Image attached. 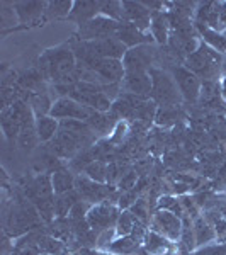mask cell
<instances>
[{"mask_svg": "<svg viewBox=\"0 0 226 255\" xmlns=\"http://www.w3.org/2000/svg\"><path fill=\"white\" fill-rule=\"evenodd\" d=\"M119 215H121V208L113 203H99L90 208L87 221L90 228L97 233H102L109 228H116Z\"/></svg>", "mask_w": 226, "mask_h": 255, "instance_id": "obj_7", "label": "cell"}, {"mask_svg": "<svg viewBox=\"0 0 226 255\" xmlns=\"http://www.w3.org/2000/svg\"><path fill=\"white\" fill-rule=\"evenodd\" d=\"M180 244H182L184 250L187 254L194 252L197 249L196 244V233H194V225H192V218L184 216L182 218V235H180Z\"/></svg>", "mask_w": 226, "mask_h": 255, "instance_id": "obj_29", "label": "cell"}, {"mask_svg": "<svg viewBox=\"0 0 226 255\" xmlns=\"http://www.w3.org/2000/svg\"><path fill=\"white\" fill-rule=\"evenodd\" d=\"M39 255H48V254H39Z\"/></svg>", "mask_w": 226, "mask_h": 255, "instance_id": "obj_43", "label": "cell"}, {"mask_svg": "<svg viewBox=\"0 0 226 255\" xmlns=\"http://www.w3.org/2000/svg\"><path fill=\"white\" fill-rule=\"evenodd\" d=\"M150 34L155 39V43L160 46L168 44V38H170V24H168L167 10L153 12L151 14V24H150Z\"/></svg>", "mask_w": 226, "mask_h": 255, "instance_id": "obj_18", "label": "cell"}, {"mask_svg": "<svg viewBox=\"0 0 226 255\" xmlns=\"http://www.w3.org/2000/svg\"><path fill=\"white\" fill-rule=\"evenodd\" d=\"M38 70L49 85L75 84L77 58L70 44L49 48L39 56Z\"/></svg>", "mask_w": 226, "mask_h": 255, "instance_id": "obj_1", "label": "cell"}, {"mask_svg": "<svg viewBox=\"0 0 226 255\" xmlns=\"http://www.w3.org/2000/svg\"><path fill=\"white\" fill-rule=\"evenodd\" d=\"M60 131V121L53 116H39L36 118V133L41 143H49Z\"/></svg>", "mask_w": 226, "mask_h": 255, "instance_id": "obj_21", "label": "cell"}, {"mask_svg": "<svg viewBox=\"0 0 226 255\" xmlns=\"http://www.w3.org/2000/svg\"><path fill=\"white\" fill-rule=\"evenodd\" d=\"M170 244L172 242L168 240V238L160 235V233H157V232H153V230H148L145 242H143V247H145L146 252L151 254V255H163V254L168 252Z\"/></svg>", "mask_w": 226, "mask_h": 255, "instance_id": "obj_23", "label": "cell"}, {"mask_svg": "<svg viewBox=\"0 0 226 255\" xmlns=\"http://www.w3.org/2000/svg\"><path fill=\"white\" fill-rule=\"evenodd\" d=\"M157 56L158 49L155 48V44H143L128 49L122 58V65L126 72H150L151 68H155Z\"/></svg>", "mask_w": 226, "mask_h": 255, "instance_id": "obj_5", "label": "cell"}, {"mask_svg": "<svg viewBox=\"0 0 226 255\" xmlns=\"http://www.w3.org/2000/svg\"><path fill=\"white\" fill-rule=\"evenodd\" d=\"M194 255H226V245H206L196 250Z\"/></svg>", "mask_w": 226, "mask_h": 255, "instance_id": "obj_40", "label": "cell"}, {"mask_svg": "<svg viewBox=\"0 0 226 255\" xmlns=\"http://www.w3.org/2000/svg\"><path fill=\"white\" fill-rule=\"evenodd\" d=\"M139 242L134 240L133 237L128 235V237H117L116 240L113 242L106 252L109 254H114V255H131L134 254L136 250L139 249Z\"/></svg>", "mask_w": 226, "mask_h": 255, "instance_id": "obj_27", "label": "cell"}, {"mask_svg": "<svg viewBox=\"0 0 226 255\" xmlns=\"http://www.w3.org/2000/svg\"><path fill=\"white\" fill-rule=\"evenodd\" d=\"M82 199L79 191L73 189L70 192H65L61 196H55V215L56 218H68L72 208Z\"/></svg>", "mask_w": 226, "mask_h": 255, "instance_id": "obj_24", "label": "cell"}, {"mask_svg": "<svg viewBox=\"0 0 226 255\" xmlns=\"http://www.w3.org/2000/svg\"><path fill=\"white\" fill-rule=\"evenodd\" d=\"M17 87H20L26 92L36 94V92H48L49 85L48 82L43 79L41 72L38 68H31L27 72H22L17 79Z\"/></svg>", "mask_w": 226, "mask_h": 255, "instance_id": "obj_19", "label": "cell"}, {"mask_svg": "<svg viewBox=\"0 0 226 255\" xmlns=\"http://www.w3.org/2000/svg\"><path fill=\"white\" fill-rule=\"evenodd\" d=\"M15 14H17V22L22 27H31V26H38V24L44 20L46 15V7L48 2H12Z\"/></svg>", "mask_w": 226, "mask_h": 255, "instance_id": "obj_11", "label": "cell"}, {"mask_svg": "<svg viewBox=\"0 0 226 255\" xmlns=\"http://www.w3.org/2000/svg\"><path fill=\"white\" fill-rule=\"evenodd\" d=\"M122 92L150 99L151 97V77L150 72H126L121 82Z\"/></svg>", "mask_w": 226, "mask_h": 255, "instance_id": "obj_13", "label": "cell"}, {"mask_svg": "<svg viewBox=\"0 0 226 255\" xmlns=\"http://www.w3.org/2000/svg\"><path fill=\"white\" fill-rule=\"evenodd\" d=\"M0 125H2L3 136L9 139V141H17V138L22 129H20L19 123L15 121V118L12 116L9 109L2 111V114H0Z\"/></svg>", "mask_w": 226, "mask_h": 255, "instance_id": "obj_28", "label": "cell"}, {"mask_svg": "<svg viewBox=\"0 0 226 255\" xmlns=\"http://www.w3.org/2000/svg\"><path fill=\"white\" fill-rule=\"evenodd\" d=\"M94 111L82 106L72 97H58L51 108L49 116H53L58 121H65V119H75V121H87L92 116Z\"/></svg>", "mask_w": 226, "mask_h": 255, "instance_id": "obj_9", "label": "cell"}, {"mask_svg": "<svg viewBox=\"0 0 226 255\" xmlns=\"http://www.w3.org/2000/svg\"><path fill=\"white\" fill-rule=\"evenodd\" d=\"M102 2H92V0H75L73 9L70 12L68 20L75 22L77 26H84L85 22L101 15Z\"/></svg>", "mask_w": 226, "mask_h": 255, "instance_id": "obj_16", "label": "cell"}, {"mask_svg": "<svg viewBox=\"0 0 226 255\" xmlns=\"http://www.w3.org/2000/svg\"><path fill=\"white\" fill-rule=\"evenodd\" d=\"M129 211L136 216L138 221H141V223H145V225L148 223V209H146V203L143 199H138L136 203L129 208Z\"/></svg>", "mask_w": 226, "mask_h": 255, "instance_id": "obj_39", "label": "cell"}, {"mask_svg": "<svg viewBox=\"0 0 226 255\" xmlns=\"http://www.w3.org/2000/svg\"><path fill=\"white\" fill-rule=\"evenodd\" d=\"M113 237H117V233H116V228H109V230H106V232H102V233H99V238H97V247L96 249L97 250H108V247L113 244Z\"/></svg>", "mask_w": 226, "mask_h": 255, "instance_id": "obj_38", "label": "cell"}, {"mask_svg": "<svg viewBox=\"0 0 226 255\" xmlns=\"http://www.w3.org/2000/svg\"><path fill=\"white\" fill-rule=\"evenodd\" d=\"M192 225H194V233H196V244L197 247H206V244L213 242L216 238L215 228L204 220V216H197L196 220H192Z\"/></svg>", "mask_w": 226, "mask_h": 255, "instance_id": "obj_25", "label": "cell"}, {"mask_svg": "<svg viewBox=\"0 0 226 255\" xmlns=\"http://www.w3.org/2000/svg\"><path fill=\"white\" fill-rule=\"evenodd\" d=\"M121 22H131L143 32H150L151 12L146 9L143 2H122Z\"/></svg>", "mask_w": 226, "mask_h": 255, "instance_id": "obj_14", "label": "cell"}, {"mask_svg": "<svg viewBox=\"0 0 226 255\" xmlns=\"http://www.w3.org/2000/svg\"><path fill=\"white\" fill-rule=\"evenodd\" d=\"M211 187H213V191H216V192L226 191V160L218 167V172L211 182Z\"/></svg>", "mask_w": 226, "mask_h": 255, "instance_id": "obj_36", "label": "cell"}, {"mask_svg": "<svg viewBox=\"0 0 226 255\" xmlns=\"http://www.w3.org/2000/svg\"><path fill=\"white\" fill-rule=\"evenodd\" d=\"M119 22L113 20L106 15H97L92 20L85 22L84 26H79V29L73 34V39L79 41H101V39H108L114 38L117 32Z\"/></svg>", "mask_w": 226, "mask_h": 255, "instance_id": "obj_4", "label": "cell"}, {"mask_svg": "<svg viewBox=\"0 0 226 255\" xmlns=\"http://www.w3.org/2000/svg\"><path fill=\"white\" fill-rule=\"evenodd\" d=\"M221 94H223V97L226 99V77H225L223 84H221Z\"/></svg>", "mask_w": 226, "mask_h": 255, "instance_id": "obj_42", "label": "cell"}, {"mask_svg": "<svg viewBox=\"0 0 226 255\" xmlns=\"http://www.w3.org/2000/svg\"><path fill=\"white\" fill-rule=\"evenodd\" d=\"M116 38L128 49L143 46V44H155V39L151 38L150 32H143L131 22H119Z\"/></svg>", "mask_w": 226, "mask_h": 255, "instance_id": "obj_15", "label": "cell"}, {"mask_svg": "<svg viewBox=\"0 0 226 255\" xmlns=\"http://www.w3.org/2000/svg\"><path fill=\"white\" fill-rule=\"evenodd\" d=\"M17 143L22 150H32L34 146H38L39 138H38V133H36V128L34 129H24L20 131L19 138H17Z\"/></svg>", "mask_w": 226, "mask_h": 255, "instance_id": "obj_34", "label": "cell"}, {"mask_svg": "<svg viewBox=\"0 0 226 255\" xmlns=\"http://www.w3.org/2000/svg\"><path fill=\"white\" fill-rule=\"evenodd\" d=\"M94 204H90L87 203V201H84V199H80L79 203L75 204V206L72 208V211H70V215H68V220H72V221H77V220H85L89 215V211H90V208H92Z\"/></svg>", "mask_w": 226, "mask_h": 255, "instance_id": "obj_35", "label": "cell"}, {"mask_svg": "<svg viewBox=\"0 0 226 255\" xmlns=\"http://www.w3.org/2000/svg\"><path fill=\"white\" fill-rule=\"evenodd\" d=\"M151 230L168 238L170 242H177L182 235V218L165 209H157V213L151 218Z\"/></svg>", "mask_w": 226, "mask_h": 255, "instance_id": "obj_10", "label": "cell"}, {"mask_svg": "<svg viewBox=\"0 0 226 255\" xmlns=\"http://www.w3.org/2000/svg\"><path fill=\"white\" fill-rule=\"evenodd\" d=\"M101 14L106 15V17L117 20L121 22L122 20V2H116V0H108V2H102L101 7Z\"/></svg>", "mask_w": 226, "mask_h": 255, "instance_id": "obj_33", "label": "cell"}, {"mask_svg": "<svg viewBox=\"0 0 226 255\" xmlns=\"http://www.w3.org/2000/svg\"><path fill=\"white\" fill-rule=\"evenodd\" d=\"M75 179L77 175H73L70 170L65 168H58V170L51 172V184H53V191L55 196H61L65 192H70L75 189Z\"/></svg>", "mask_w": 226, "mask_h": 255, "instance_id": "obj_22", "label": "cell"}, {"mask_svg": "<svg viewBox=\"0 0 226 255\" xmlns=\"http://www.w3.org/2000/svg\"><path fill=\"white\" fill-rule=\"evenodd\" d=\"M75 189L79 191L82 199L87 201L90 204L109 203V197H113L114 192H116V186L99 184L96 180L89 179L87 175H77Z\"/></svg>", "mask_w": 226, "mask_h": 255, "instance_id": "obj_6", "label": "cell"}, {"mask_svg": "<svg viewBox=\"0 0 226 255\" xmlns=\"http://www.w3.org/2000/svg\"><path fill=\"white\" fill-rule=\"evenodd\" d=\"M158 209H165V211H170L174 215H177L179 218H184L186 216V211H184V206L180 203V197H175V196H162L158 199V204H157Z\"/></svg>", "mask_w": 226, "mask_h": 255, "instance_id": "obj_31", "label": "cell"}, {"mask_svg": "<svg viewBox=\"0 0 226 255\" xmlns=\"http://www.w3.org/2000/svg\"><path fill=\"white\" fill-rule=\"evenodd\" d=\"M223 65V53L213 49L206 43H203V41H201L197 51L192 53L191 56H187L186 61H184V67L191 70L192 73H196L203 82H215L220 77Z\"/></svg>", "mask_w": 226, "mask_h": 255, "instance_id": "obj_2", "label": "cell"}, {"mask_svg": "<svg viewBox=\"0 0 226 255\" xmlns=\"http://www.w3.org/2000/svg\"><path fill=\"white\" fill-rule=\"evenodd\" d=\"M85 44V48L89 49L92 55L99 56V58H114V60H122L128 51V48L119 41L116 36L101 41H82Z\"/></svg>", "mask_w": 226, "mask_h": 255, "instance_id": "obj_12", "label": "cell"}, {"mask_svg": "<svg viewBox=\"0 0 226 255\" xmlns=\"http://www.w3.org/2000/svg\"><path fill=\"white\" fill-rule=\"evenodd\" d=\"M136 182H138V175H136V172H128V174H124L119 179V182H117V187H119V191H122V192H129V191H134V187H136Z\"/></svg>", "mask_w": 226, "mask_h": 255, "instance_id": "obj_37", "label": "cell"}, {"mask_svg": "<svg viewBox=\"0 0 226 255\" xmlns=\"http://www.w3.org/2000/svg\"><path fill=\"white\" fill-rule=\"evenodd\" d=\"M151 101L158 108H177L184 101L182 94L174 80V75L163 68H151Z\"/></svg>", "mask_w": 226, "mask_h": 255, "instance_id": "obj_3", "label": "cell"}, {"mask_svg": "<svg viewBox=\"0 0 226 255\" xmlns=\"http://www.w3.org/2000/svg\"><path fill=\"white\" fill-rule=\"evenodd\" d=\"M136 216L129 211V209H121V215H119L117 225H116V233L117 237H128L133 232L134 225H136Z\"/></svg>", "mask_w": 226, "mask_h": 255, "instance_id": "obj_30", "label": "cell"}, {"mask_svg": "<svg viewBox=\"0 0 226 255\" xmlns=\"http://www.w3.org/2000/svg\"><path fill=\"white\" fill-rule=\"evenodd\" d=\"M36 249L39 250V254H48V255H72L70 247L65 242L58 240V238L48 235L44 233V226L41 228L39 237H38V244Z\"/></svg>", "mask_w": 226, "mask_h": 255, "instance_id": "obj_20", "label": "cell"}, {"mask_svg": "<svg viewBox=\"0 0 226 255\" xmlns=\"http://www.w3.org/2000/svg\"><path fill=\"white\" fill-rule=\"evenodd\" d=\"M84 175H87L89 179L96 180L99 184H108V165L104 162H101V160H96L85 168Z\"/></svg>", "mask_w": 226, "mask_h": 255, "instance_id": "obj_32", "label": "cell"}, {"mask_svg": "<svg viewBox=\"0 0 226 255\" xmlns=\"http://www.w3.org/2000/svg\"><path fill=\"white\" fill-rule=\"evenodd\" d=\"M172 75H174V80L177 84L180 94H182L184 101L191 102V104L197 102V99L201 97V90H203V80L196 73H192L191 70H187L184 65L172 68Z\"/></svg>", "mask_w": 226, "mask_h": 255, "instance_id": "obj_8", "label": "cell"}, {"mask_svg": "<svg viewBox=\"0 0 226 255\" xmlns=\"http://www.w3.org/2000/svg\"><path fill=\"white\" fill-rule=\"evenodd\" d=\"M72 9H73L72 0H49L48 7H46V15H44V20L68 19Z\"/></svg>", "mask_w": 226, "mask_h": 255, "instance_id": "obj_26", "label": "cell"}, {"mask_svg": "<svg viewBox=\"0 0 226 255\" xmlns=\"http://www.w3.org/2000/svg\"><path fill=\"white\" fill-rule=\"evenodd\" d=\"M87 125L92 128V131L99 136H108L111 131H114L119 123H117V116L109 111V113H97L94 111V114L87 119Z\"/></svg>", "mask_w": 226, "mask_h": 255, "instance_id": "obj_17", "label": "cell"}, {"mask_svg": "<svg viewBox=\"0 0 226 255\" xmlns=\"http://www.w3.org/2000/svg\"><path fill=\"white\" fill-rule=\"evenodd\" d=\"M213 228H215V233H216V238L223 244V242H226V220L225 216L220 218V220L216 221L215 225H213Z\"/></svg>", "mask_w": 226, "mask_h": 255, "instance_id": "obj_41", "label": "cell"}]
</instances>
